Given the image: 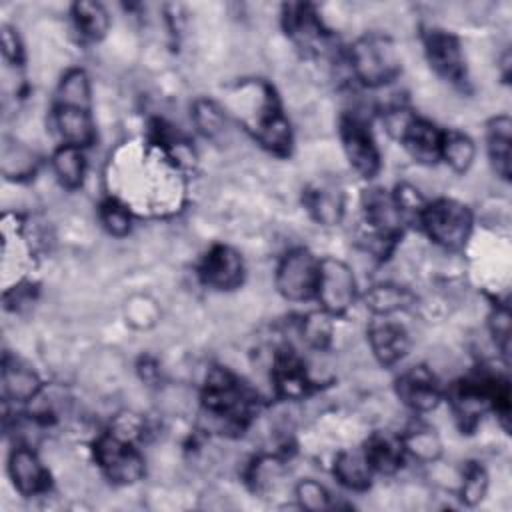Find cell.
<instances>
[{"instance_id":"1","label":"cell","mask_w":512,"mask_h":512,"mask_svg":"<svg viewBox=\"0 0 512 512\" xmlns=\"http://www.w3.org/2000/svg\"><path fill=\"white\" fill-rule=\"evenodd\" d=\"M348 60L354 76L366 86L386 84L400 72V58L394 42L380 34L358 38L350 46Z\"/></svg>"},{"instance_id":"2","label":"cell","mask_w":512,"mask_h":512,"mask_svg":"<svg viewBox=\"0 0 512 512\" xmlns=\"http://www.w3.org/2000/svg\"><path fill=\"white\" fill-rule=\"evenodd\" d=\"M418 220L428 238L446 250L462 248L472 232V212L452 198H440L426 204Z\"/></svg>"},{"instance_id":"3","label":"cell","mask_w":512,"mask_h":512,"mask_svg":"<svg viewBox=\"0 0 512 512\" xmlns=\"http://www.w3.org/2000/svg\"><path fill=\"white\" fill-rule=\"evenodd\" d=\"M320 276V258L306 248L290 250L276 268V288L292 302H304L316 296Z\"/></svg>"},{"instance_id":"4","label":"cell","mask_w":512,"mask_h":512,"mask_svg":"<svg viewBox=\"0 0 512 512\" xmlns=\"http://www.w3.org/2000/svg\"><path fill=\"white\" fill-rule=\"evenodd\" d=\"M94 458L108 480L116 484H134L144 476V460L130 440L116 434H104L94 442Z\"/></svg>"},{"instance_id":"5","label":"cell","mask_w":512,"mask_h":512,"mask_svg":"<svg viewBox=\"0 0 512 512\" xmlns=\"http://www.w3.org/2000/svg\"><path fill=\"white\" fill-rule=\"evenodd\" d=\"M316 298L324 312L330 316L344 314L356 298V280L352 270L336 258H322L320 260V276Z\"/></svg>"},{"instance_id":"6","label":"cell","mask_w":512,"mask_h":512,"mask_svg":"<svg viewBox=\"0 0 512 512\" xmlns=\"http://www.w3.org/2000/svg\"><path fill=\"white\" fill-rule=\"evenodd\" d=\"M340 136L350 166L360 176L372 178L380 170V154L366 122L356 114L346 116L340 124Z\"/></svg>"},{"instance_id":"7","label":"cell","mask_w":512,"mask_h":512,"mask_svg":"<svg viewBox=\"0 0 512 512\" xmlns=\"http://www.w3.org/2000/svg\"><path fill=\"white\" fill-rule=\"evenodd\" d=\"M424 48L426 56L432 64V68L444 76L446 80L460 84L466 78V66H464V54L460 48V42L454 34L440 30V28H430L424 34Z\"/></svg>"},{"instance_id":"8","label":"cell","mask_w":512,"mask_h":512,"mask_svg":"<svg viewBox=\"0 0 512 512\" xmlns=\"http://www.w3.org/2000/svg\"><path fill=\"white\" fill-rule=\"evenodd\" d=\"M200 280L216 290H232L244 278V264L240 254L224 244H216L202 258L198 268Z\"/></svg>"},{"instance_id":"9","label":"cell","mask_w":512,"mask_h":512,"mask_svg":"<svg viewBox=\"0 0 512 512\" xmlns=\"http://www.w3.org/2000/svg\"><path fill=\"white\" fill-rule=\"evenodd\" d=\"M398 398L418 412H428L440 402V386L436 376L426 366H414L396 382Z\"/></svg>"},{"instance_id":"10","label":"cell","mask_w":512,"mask_h":512,"mask_svg":"<svg viewBox=\"0 0 512 512\" xmlns=\"http://www.w3.org/2000/svg\"><path fill=\"white\" fill-rule=\"evenodd\" d=\"M362 202H364L366 222L370 224L374 236L392 242L400 234L402 220H404L400 208L396 206L394 196H390L382 188H372V190H366Z\"/></svg>"},{"instance_id":"11","label":"cell","mask_w":512,"mask_h":512,"mask_svg":"<svg viewBox=\"0 0 512 512\" xmlns=\"http://www.w3.org/2000/svg\"><path fill=\"white\" fill-rule=\"evenodd\" d=\"M10 478L24 496H38L48 490L50 476L30 446H18L10 456Z\"/></svg>"},{"instance_id":"12","label":"cell","mask_w":512,"mask_h":512,"mask_svg":"<svg viewBox=\"0 0 512 512\" xmlns=\"http://www.w3.org/2000/svg\"><path fill=\"white\" fill-rule=\"evenodd\" d=\"M272 380L278 396H282L284 400H300L312 388V380L304 362L290 350H284L282 354L276 356Z\"/></svg>"},{"instance_id":"13","label":"cell","mask_w":512,"mask_h":512,"mask_svg":"<svg viewBox=\"0 0 512 512\" xmlns=\"http://www.w3.org/2000/svg\"><path fill=\"white\" fill-rule=\"evenodd\" d=\"M396 140L402 142L412 158L422 164H434L440 158L442 132L428 120L412 116Z\"/></svg>"},{"instance_id":"14","label":"cell","mask_w":512,"mask_h":512,"mask_svg":"<svg viewBox=\"0 0 512 512\" xmlns=\"http://www.w3.org/2000/svg\"><path fill=\"white\" fill-rule=\"evenodd\" d=\"M368 342L380 364L392 366L402 360L410 348V336L404 326L384 320L380 324L370 326Z\"/></svg>"},{"instance_id":"15","label":"cell","mask_w":512,"mask_h":512,"mask_svg":"<svg viewBox=\"0 0 512 512\" xmlns=\"http://www.w3.org/2000/svg\"><path fill=\"white\" fill-rule=\"evenodd\" d=\"M54 124L64 140V146L74 148H86L94 142L96 130L90 116V110L86 108H74V106H56L54 108Z\"/></svg>"},{"instance_id":"16","label":"cell","mask_w":512,"mask_h":512,"mask_svg":"<svg viewBox=\"0 0 512 512\" xmlns=\"http://www.w3.org/2000/svg\"><path fill=\"white\" fill-rule=\"evenodd\" d=\"M304 204L308 206L314 220L324 226L338 224L344 212L342 190L330 182H320L310 186L304 194Z\"/></svg>"},{"instance_id":"17","label":"cell","mask_w":512,"mask_h":512,"mask_svg":"<svg viewBox=\"0 0 512 512\" xmlns=\"http://www.w3.org/2000/svg\"><path fill=\"white\" fill-rule=\"evenodd\" d=\"M404 442L400 436L390 432H376L368 438L364 454L372 470L382 474H394L404 460Z\"/></svg>"},{"instance_id":"18","label":"cell","mask_w":512,"mask_h":512,"mask_svg":"<svg viewBox=\"0 0 512 512\" xmlns=\"http://www.w3.org/2000/svg\"><path fill=\"white\" fill-rule=\"evenodd\" d=\"M40 388L42 384L32 368L18 364L16 360L14 362L4 360V368H2L4 398L16 400V402H28L38 396Z\"/></svg>"},{"instance_id":"19","label":"cell","mask_w":512,"mask_h":512,"mask_svg":"<svg viewBox=\"0 0 512 512\" xmlns=\"http://www.w3.org/2000/svg\"><path fill=\"white\" fill-rule=\"evenodd\" d=\"M372 466L362 450H342L336 454L334 460V476L340 484H344L350 490H366L370 486L372 478Z\"/></svg>"},{"instance_id":"20","label":"cell","mask_w":512,"mask_h":512,"mask_svg":"<svg viewBox=\"0 0 512 512\" xmlns=\"http://www.w3.org/2000/svg\"><path fill=\"white\" fill-rule=\"evenodd\" d=\"M510 142H512V122L508 116H496L488 124V152L494 172L508 180L510 178Z\"/></svg>"},{"instance_id":"21","label":"cell","mask_w":512,"mask_h":512,"mask_svg":"<svg viewBox=\"0 0 512 512\" xmlns=\"http://www.w3.org/2000/svg\"><path fill=\"white\" fill-rule=\"evenodd\" d=\"M364 300L370 312L386 316L408 308L414 302V296L408 288L398 284H376L366 292Z\"/></svg>"},{"instance_id":"22","label":"cell","mask_w":512,"mask_h":512,"mask_svg":"<svg viewBox=\"0 0 512 512\" xmlns=\"http://www.w3.org/2000/svg\"><path fill=\"white\" fill-rule=\"evenodd\" d=\"M476 156V148L474 142L456 130H448L442 132V142H440V158L448 164L450 170H454L456 174H464Z\"/></svg>"},{"instance_id":"23","label":"cell","mask_w":512,"mask_h":512,"mask_svg":"<svg viewBox=\"0 0 512 512\" xmlns=\"http://www.w3.org/2000/svg\"><path fill=\"white\" fill-rule=\"evenodd\" d=\"M72 16L80 36L92 42L104 38L110 28V16L98 2H76L72 6Z\"/></svg>"},{"instance_id":"24","label":"cell","mask_w":512,"mask_h":512,"mask_svg":"<svg viewBox=\"0 0 512 512\" xmlns=\"http://www.w3.org/2000/svg\"><path fill=\"white\" fill-rule=\"evenodd\" d=\"M52 168L58 176L60 184L74 190L84 182L86 174V158L82 154V148L74 146H62L52 156Z\"/></svg>"},{"instance_id":"25","label":"cell","mask_w":512,"mask_h":512,"mask_svg":"<svg viewBox=\"0 0 512 512\" xmlns=\"http://www.w3.org/2000/svg\"><path fill=\"white\" fill-rule=\"evenodd\" d=\"M56 106H74L90 110V82L82 70L74 68L64 74L58 86Z\"/></svg>"},{"instance_id":"26","label":"cell","mask_w":512,"mask_h":512,"mask_svg":"<svg viewBox=\"0 0 512 512\" xmlns=\"http://www.w3.org/2000/svg\"><path fill=\"white\" fill-rule=\"evenodd\" d=\"M192 118L196 128L210 140H216L226 132V116L222 108L212 100H196L192 108Z\"/></svg>"},{"instance_id":"27","label":"cell","mask_w":512,"mask_h":512,"mask_svg":"<svg viewBox=\"0 0 512 512\" xmlns=\"http://www.w3.org/2000/svg\"><path fill=\"white\" fill-rule=\"evenodd\" d=\"M404 450L410 452L414 458L422 460V462H432L438 458L442 444L440 438L436 436V432L428 426H416L414 430H410L404 438Z\"/></svg>"},{"instance_id":"28","label":"cell","mask_w":512,"mask_h":512,"mask_svg":"<svg viewBox=\"0 0 512 512\" xmlns=\"http://www.w3.org/2000/svg\"><path fill=\"white\" fill-rule=\"evenodd\" d=\"M332 332H334V326L330 322V314L328 312H312L308 314L304 320H302V326H300V334H302V340L314 348V350H324L330 340H332Z\"/></svg>"},{"instance_id":"29","label":"cell","mask_w":512,"mask_h":512,"mask_svg":"<svg viewBox=\"0 0 512 512\" xmlns=\"http://www.w3.org/2000/svg\"><path fill=\"white\" fill-rule=\"evenodd\" d=\"M100 220L112 236H126L130 230V212L118 200H106L100 204Z\"/></svg>"},{"instance_id":"30","label":"cell","mask_w":512,"mask_h":512,"mask_svg":"<svg viewBox=\"0 0 512 512\" xmlns=\"http://www.w3.org/2000/svg\"><path fill=\"white\" fill-rule=\"evenodd\" d=\"M488 488V476L486 470L480 464H470L462 476V488L460 496L466 504H476L484 498Z\"/></svg>"},{"instance_id":"31","label":"cell","mask_w":512,"mask_h":512,"mask_svg":"<svg viewBox=\"0 0 512 512\" xmlns=\"http://www.w3.org/2000/svg\"><path fill=\"white\" fill-rule=\"evenodd\" d=\"M296 498L302 508L306 510H326L330 508V494L328 490L316 480H300L296 486Z\"/></svg>"},{"instance_id":"32","label":"cell","mask_w":512,"mask_h":512,"mask_svg":"<svg viewBox=\"0 0 512 512\" xmlns=\"http://www.w3.org/2000/svg\"><path fill=\"white\" fill-rule=\"evenodd\" d=\"M2 168L4 166H10L12 162L16 164V170L12 172L14 176H24V174H30L34 172V166H36V160H34V154L22 146V144H14V146H4V154H2Z\"/></svg>"},{"instance_id":"33","label":"cell","mask_w":512,"mask_h":512,"mask_svg":"<svg viewBox=\"0 0 512 512\" xmlns=\"http://www.w3.org/2000/svg\"><path fill=\"white\" fill-rule=\"evenodd\" d=\"M490 332L496 342V346L502 350L504 356H508L510 346V312L506 306L496 308V312L490 318Z\"/></svg>"},{"instance_id":"34","label":"cell","mask_w":512,"mask_h":512,"mask_svg":"<svg viewBox=\"0 0 512 512\" xmlns=\"http://www.w3.org/2000/svg\"><path fill=\"white\" fill-rule=\"evenodd\" d=\"M2 52H4V58L10 60V62H20L22 58V48H20V42H18V36L12 28L4 26L2 28Z\"/></svg>"}]
</instances>
